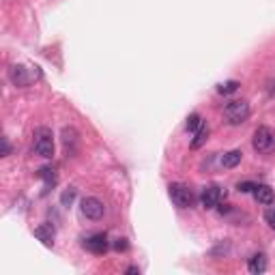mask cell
<instances>
[{
    "label": "cell",
    "instance_id": "6da1fadb",
    "mask_svg": "<svg viewBox=\"0 0 275 275\" xmlns=\"http://www.w3.org/2000/svg\"><path fill=\"white\" fill-rule=\"evenodd\" d=\"M9 78L11 82L18 88H26L32 84V80L41 78V71L37 67H24V64H15V67L9 69Z\"/></svg>",
    "mask_w": 275,
    "mask_h": 275
},
{
    "label": "cell",
    "instance_id": "7a4b0ae2",
    "mask_svg": "<svg viewBox=\"0 0 275 275\" xmlns=\"http://www.w3.org/2000/svg\"><path fill=\"white\" fill-rule=\"evenodd\" d=\"M35 153L43 159H52L54 155V135L47 127H39L35 131Z\"/></svg>",
    "mask_w": 275,
    "mask_h": 275
},
{
    "label": "cell",
    "instance_id": "3957f363",
    "mask_svg": "<svg viewBox=\"0 0 275 275\" xmlns=\"http://www.w3.org/2000/svg\"><path fill=\"white\" fill-rule=\"evenodd\" d=\"M224 116L230 125H241L249 118V103L243 99H234L224 108Z\"/></svg>",
    "mask_w": 275,
    "mask_h": 275
},
{
    "label": "cell",
    "instance_id": "277c9868",
    "mask_svg": "<svg viewBox=\"0 0 275 275\" xmlns=\"http://www.w3.org/2000/svg\"><path fill=\"white\" fill-rule=\"evenodd\" d=\"M252 147L256 153H271L275 149V133L271 131L269 127H258L254 131V140H252Z\"/></svg>",
    "mask_w": 275,
    "mask_h": 275
},
{
    "label": "cell",
    "instance_id": "5b68a950",
    "mask_svg": "<svg viewBox=\"0 0 275 275\" xmlns=\"http://www.w3.org/2000/svg\"><path fill=\"white\" fill-rule=\"evenodd\" d=\"M170 198H172V202L179 209H189L193 204V200H196L193 191L187 187V185H183V183L170 185Z\"/></svg>",
    "mask_w": 275,
    "mask_h": 275
},
{
    "label": "cell",
    "instance_id": "8992f818",
    "mask_svg": "<svg viewBox=\"0 0 275 275\" xmlns=\"http://www.w3.org/2000/svg\"><path fill=\"white\" fill-rule=\"evenodd\" d=\"M82 247L88 249L93 254H106L108 252V237L103 232H97V234H91L82 241Z\"/></svg>",
    "mask_w": 275,
    "mask_h": 275
},
{
    "label": "cell",
    "instance_id": "52a82bcc",
    "mask_svg": "<svg viewBox=\"0 0 275 275\" xmlns=\"http://www.w3.org/2000/svg\"><path fill=\"white\" fill-rule=\"evenodd\" d=\"M82 213L88 217V220H101L103 213H106V207H103V202L99 198H84L82 200Z\"/></svg>",
    "mask_w": 275,
    "mask_h": 275
},
{
    "label": "cell",
    "instance_id": "ba28073f",
    "mask_svg": "<svg viewBox=\"0 0 275 275\" xmlns=\"http://www.w3.org/2000/svg\"><path fill=\"white\" fill-rule=\"evenodd\" d=\"M224 196L222 187H217V185H209V187L202 189V196H200V202L204 209H215L217 204H220V200Z\"/></svg>",
    "mask_w": 275,
    "mask_h": 275
},
{
    "label": "cell",
    "instance_id": "9c48e42d",
    "mask_svg": "<svg viewBox=\"0 0 275 275\" xmlns=\"http://www.w3.org/2000/svg\"><path fill=\"white\" fill-rule=\"evenodd\" d=\"M35 237L41 241L43 245L52 247V245H54V226H52V224H41V226H37V228H35Z\"/></svg>",
    "mask_w": 275,
    "mask_h": 275
},
{
    "label": "cell",
    "instance_id": "30bf717a",
    "mask_svg": "<svg viewBox=\"0 0 275 275\" xmlns=\"http://www.w3.org/2000/svg\"><path fill=\"white\" fill-rule=\"evenodd\" d=\"M62 144L67 149L69 155H74L76 149H78V131L74 127H64L62 129Z\"/></svg>",
    "mask_w": 275,
    "mask_h": 275
},
{
    "label": "cell",
    "instance_id": "8fae6325",
    "mask_svg": "<svg viewBox=\"0 0 275 275\" xmlns=\"http://www.w3.org/2000/svg\"><path fill=\"white\" fill-rule=\"evenodd\" d=\"M247 269L252 275H260L266 271V256L264 254H254L252 258H249V262H247Z\"/></svg>",
    "mask_w": 275,
    "mask_h": 275
},
{
    "label": "cell",
    "instance_id": "7c38bea8",
    "mask_svg": "<svg viewBox=\"0 0 275 275\" xmlns=\"http://www.w3.org/2000/svg\"><path fill=\"white\" fill-rule=\"evenodd\" d=\"M254 198L260 202V204H273V189L269 185H256Z\"/></svg>",
    "mask_w": 275,
    "mask_h": 275
},
{
    "label": "cell",
    "instance_id": "4fadbf2b",
    "mask_svg": "<svg viewBox=\"0 0 275 275\" xmlns=\"http://www.w3.org/2000/svg\"><path fill=\"white\" fill-rule=\"evenodd\" d=\"M241 159H243V153H241V151H230V153H226V155L222 157V166L224 168H237L241 164Z\"/></svg>",
    "mask_w": 275,
    "mask_h": 275
},
{
    "label": "cell",
    "instance_id": "5bb4252c",
    "mask_svg": "<svg viewBox=\"0 0 275 275\" xmlns=\"http://www.w3.org/2000/svg\"><path fill=\"white\" fill-rule=\"evenodd\" d=\"M207 138H209V127L202 123L200 125V129L196 131V135H193V140H191V149H200L202 144L207 142Z\"/></svg>",
    "mask_w": 275,
    "mask_h": 275
},
{
    "label": "cell",
    "instance_id": "9a60e30c",
    "mask_svg": "<svg viewBox=\"0 0 275 275\" xmlns=\"http://www.w3.org/2000/svg\"><path fill=\"white\" fill-rule=\"evenodd\" d=\"M239 82L237 80H230V82H224V84H220L217 86V93H222V95H232V93H237L239 91Z\"/></svg>",
    "mask_w": 275,
    "mask_h": 275
},
{
    "label": "cell",
    "instance_id": "2e32d148",
    "mask_svg": "<svg viewBox=\"0 0 275 275\" xmlns=\"http://www.w3.org/2000/svg\"><path fill=\"white\" fill-rule=\"evenodd\" d=\"M39 176H41V179H43L47 185H54V183H56V170L50 168V166H45V168L39 170Z\"/></svg>",
    "mask_w": 275,
    "mask_h": 275
},
{
    "label": "cell",
    "instance_id": "e0dca14e",
    "mask_svg": "<svg viewBox=\"0 0 275 275\" xmlns=\"http://www.w3.org/2000/svg\"><path fill=\"white\" fill-rule=\"evenodd\" d=\"M200 125H202V120H200L198 114H191V116L187 118V131H198Z\"/></svg>",
    "mask_w": 275,
    "mask_h": 275
},
{
    "label": "cell",
    "instance_id": "ac0fdd59",
    "mask_svg": "<svg viewBox=\"0 0 275 275\" xmlns=\"http://www.w3.org/2000/svg\"><path fill=\"white\" fill-rule=\"evenodd\" d=\"M74 200H76V189H67V191H62V196H60L62 207H69Z\"/></svg>",
    "mask_w": 275,
    "mask_h": 275
},
{
    "label": "cell",
    "instance_id": "d6986e66",
    "mask_svg": "<svg viewBox=\"0 0 275 275\" xmlns=\"http://www.w3.org/2000/svg\"><path fill=\"white\" fill-rule=\"evenodd\" d=\"M264 220H266V224L271 226V228L275 230V207H271V209H266V213H264Z\"/></svg>",
    "mask_w": 275,
    "mask_h": 275
},
{
    "label": "cell",
    "instance_id": "ffe728a7",
    "mask_svg": "<svg viewBox=\"0 0 275 275\" xmlns=\"http://www.w3.org/2000/svg\"><path fill=\"white\" fill-rule=\"evenodd\" d=\"M237 189H239L241 193L254 191V189H256V183H249V181H245V183H239V185H237Z\"/></svg>",
    "mask_w": 275,
    "mask_h": 275
},
{
    "label": "cell",
    "instance_id": "44dd1931",
    "mask_svg": "<svg viewBox=\"0 0 275 275\" xmlns=\"http://www.w3.org/2000/svg\"><path fill=\"white\" fill-rule=\"evenodd\" d=\"M7 155H11V144L7 138H3V157H7Z\"/></svg>",
    "mask_w": 275,
    "mask_h": 275
},
{
    "label": "cell",
    "instance_id": "7402d4cb",
    "mask_svg": "<svg viewBox=\"0 0 275 275\" xmlns=\"http://www.w3.org/2000/svg\"><path fill=\"white\" fill-rule=\"evenodd\" d=\"M114 249H127V239H116V243H114Z\"/></svg>",
    "mask_w": 275,
    "mask_h": 275
},
{
    "label": "cell",
    "instance_id": "603a6c76",
    "mask_svg": "<svg viewBox=\"0 0 275 275\" xmlns=\"http://www.w3.org/2000/svg\"><path fill=\"white\" fill-rule=\"evenodd\" d=\"M127 273H129V275H135V273H140V269H138V266H129Z\"/></svg>",
    "mask_w": 275,
    "mask_h": 275
}]
</instances>
